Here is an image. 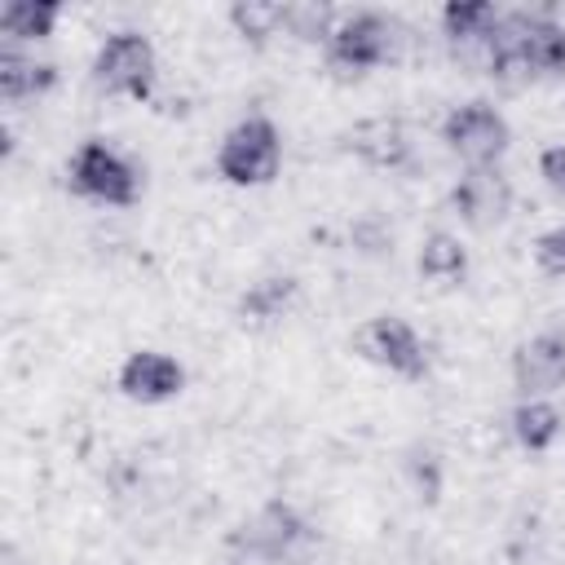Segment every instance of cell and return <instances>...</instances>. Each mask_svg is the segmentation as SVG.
Listing matches in <instances>:
<instances>
[{"mask_svg":"<svg viewBox=\"0 0 565 565\" xmlns=\"http://www.w3.org/2000/svg\"><path fill=\"white\" fill-rule=\"evenodd\" d=\"M402 22L388 18V13H375V9H358L349 18L335 22V31L327 35V66L340 75V79H358L384 62H397L402 53Z\"/></svg>","mask_w":565,"mask_h":565,"instance_id":"6da1fadb","label":"cell"},{"mask_svg":"<svg viewBox=\"0 0 565 565\" xmlns=\"http://www.w3.org/2000/svg\"><path fill=\"white\" fill-rule=\"evenodd\" d=\"M66 181H71L75 194H84V199H93V203H106V207H128V203H137V194H141V172H137V163H132L119 146H110L106 137L79 141V150H75L71 163H66Z\"/></svg>","mask_w":565,"mask_h":565,"instance_id":"7a4b0ae2","label":"cell"},{"mask_svg":"<svg viewBox=\"0 0 565 565\" xmlns=\"http://www.w3.org/2000/svg\"><path fill=\"white\" fill-rule=\"evenodd\" d=\"M88 79L106 97H137V102L150 97V88L159 79L154 44L141 31H115V35H106L97 44V53H93Z\"/></svg>","mask_w":565,"mask_h":565,"instance_id":"3957f363","label":"cell"},{"mask_svg":"<svg viewBox=\"0 0 565 565\" xmlns=\"http://www.w3.org/2000/svg\"><path fill=\"white\" fill-rule=\"evenodd\" d=\"M278 168H282V137H278L274 119H265V115L238 119L216 150V172L243 190L269 185L278 177Z\"/></svg>","mask_w":565,"mask_h":565,"instance_id":"277c9868","label":"cell"},{"mask_svg":"<svg viewBox=\"0 0 565 565\" xmlns=\"http://www.w3.org/2000/svg\"><path fill=\"white\" fill-rule=\"evenodd\" d=\"M353 349H358L371 366H380V371H388V375H402V380H424V375H428V344H424L419 331H415L406 318H397V313H380V318L362 322V327L353 331Z\"/></svg>","mask_w":565,"mask_h":565,"instance_id":"5b68a950","label":"cell"},{"mask_svg":"<svg viewBox=\"0 0 565 565\" xmlns=\"http://www.w3.org/2000/svg\"><path fill=\"white\" fill-rule=\"evenodd\" d=\"M441 141L468 168H494L512 146V128L490 102H463L441 119Z\"/></svg>","mask_w":565,"mask_h":565,"instance_id":"8992f818","label":"cell"},{"mask_svg":"<svg viewBox=\"0 0 565 565\" xmlns=\"http://www.w3.org/2000/svg\"><path fill=\"white\" fill-rule=\"evenodd\" d=\"M512 388L521 393V402L552 397L556 388H565V331H539L516 344Z\"/></svg>","mask_w":565,"mask_h":565,"instance_id":"52a82bcc","label":"cell"},{"mask_svg":"<svg viewBox=\"0 0 565 565\" xmlns=\"http://www.w3.org/2000/svg\"><path fill=\"white\" fill-rule=\"evenodd\" d=\"M181 388H185V366L172 353L137 349L119 366V393L132 397V402H141V406H159V402L177 397Z\"/></svg>","mask_w":565,"mask_h":565,"instance_id":"ba28073f","label":"cell"},{"mask_svg":"<svg viewBox=\"0 0 565 565\" xmlns=\"http://www.w3.org/2000/svg\"><path fill=\"white\" fill-rule=\"evenodd\" d=\"M300 539H305V521H300V512L291 503H265L234 534V543L256 561H282Z\"/></svg>","mask_w":565,"mask_h":565,"instance_id":"9c48e42d","label":"cell"},{"mask_svg":"<svg viewBox=\"0 0 565 565\" xmlns=\"http://www.w3.org/2000/svg\"><path fill=\"white\" fill-rule=\"evenodd\" d=\"M455 207H459V216L468 225L490 230V225H499L508 216L512 185H508V177L499 168H468L459 177V185H455Z\"/></svg>","mask_w":565,"mask_h":565,"instance_id":"30bf717a","label":"cell"},{"mask_svg":"<svg viewBox=\"0 0 565 565\" xmlns=\"http://www.w3.org/2000/svg\"><path fill=\"white\" fill-rule=\"evenodd\" d=\"M349 146L371 163V168H397L406 154H411V141H406V128L397 119H362L353 132H349Z\"/></svg>","mask_w":565,"mask_h":565,"instance_id":"8fae6325","label":"cell"},{"mask_svg":"<svg viewBox=\"0 0 565 565\" xmlns=\"http://www.w3.org/2000/svg\"><path fill=\"white\" fill-rule=\"evenodd\" d=\"M49 84H53V66L40 62L35 53H22V49H4L0 53V93L9 102L40 97V93H49Z\"/></svg>","mask_w":565,"mask_h":565,"instance_id":"7c38bea8","label":"cell"},{"mask_svg":"<svg viewBox=\"0 0 565 565\" xmlns=\"http://www.w3.org/2000/svg\"><path fill=\"white\" fill-rule=\"evenodd\" d=\"M57 22V4H35V0H13L0 9V31H4V49L18 44H35L53 31Z\"/></svg>","mask_w":565,"mask_h":565,"instance_id":"4fadbf2b","label":"cell"},{"mask_svg":"<svg viewBox=\"0 0 565 565\" xmlns=\"http://www.w3.org/2000/svg\"><path fill=\"white\" fill-rule=\"evenodd\" d=\"M291 300H296V282L274 274V278H260V282L247 287V296L238 300V313L252 327H269V322H278L291 309Z\"/></svg>","mask_w":565,"mask_h":565,"instance_id":"5bb4252c","label":"cell"},{"mask_svg":"<svg viewBox=\"0 0 565 565\" xmlns=\"http://www.w3.org/2000/svg\"><path fill=\"white\" fill-rule=\"evenodd\" d=\"M512 437H516L525 450H547V446L561 437V411H556L547 397L521 402V406L512 411Z\"/></svg>","mask_w":565,"mask_h":565,"instance_id":"9a60e30c","label":"cell"},{"mask_svg":"<svg viewBox=\"0 0 565 565\" xmlns=\"http://www.w3.org/2000/svg\"><path fill=\"white\" fill-rule=\"evenodd\" d=\"M419 274L433 282H459L468 274V252L450 234H428L419 247Z\"/></svg>","mask_w":565,"mask_h":565,"instance_id":"2e32d148","label":"cell"},{"mask_svg":"<svg viewBox=\"0 0 565 565\" xmlns=\"http://www.w3.org/2000/svg\"><path fill=\"white\" fill-rule=\"evenodd\" d=\"M230 22L238 26V35L247 40H269L287 26V4H230Z\"/></svg>","mask_w":565,"mask_h":565,"instance_id":"e0dca14e","label":"cell"},{"mask_svg":"<svg viewBox=\"0 0 565 565\" xmlns=\"http://www.w3.org/2000/svg\"><path fill=\"white\" fill-rule=\"evenodd\" d=\"M441 22H446L450 40H477L499 22V9L494 4H446Z\"/></svg>","mask_w":565,"mask_h":565,"instance_id":"ac0fdd59","label":"cell"},{"mask_svg":"<svg viewBox=\"0 0 565 565\" xmlns=\"http://www.w3.org/2000/svg\"><path fill=\"white\" fill-rule=\"evenodd\" d=\"M282 31L300 35V40H322L327 44V35L335 31V18H331L327 4H287V26Z\"/></svg>","mask_w":565,"mask_h":565,"instance_id":"d6986e66","label":"cell"},{"mask_svg":"<svg viewBox=\"0 0 565 565\" xmlns=\"http://www.w3.org/2000/svg\"><path fill=\"white\" fill-rule=\"evenodd\" d=\"M534 260H539V269H543V274L565 278V225H556V230L539 234V243H534Z\"/></svg>","mask_w":565,"mask_h":565,"instance_id":"ffe728a7","label":"cell"},{"mask_svg":"<svg viewBox=\"0 0 565 565\" xmlns=\"http://www.w3.org/2000/svg\"><path fill=\"white\" fill-rule=\"evenodd\" d=\"M539 177H543L556 194H565V141H556V146H547V150L539 154Z\"/></svg>","mask_w":565,"mask_h":565,"instance_id":"44dd1931","label":"cell"}]
</instances>
